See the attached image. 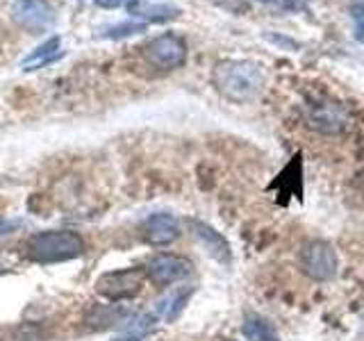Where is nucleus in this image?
<instances>
[{"label": "nucleus", "mask_w": 364, "mask_h": 341, "mask_svg": "<svg viewBox=\"0 0 364 341\" xmlns=\"http://www.w3.org/2000/svg\"><path fill=\"white\" fill-rule=\"evenodd\" d=\"M0 341H3V339H0Z\"/></svg>", "instance_id": "22"}, {"label": "nucleus", "mask_w": 364, "mask_h": 341, "mask_svg": "<svg viewBox=\"0 0 364 341\" xmlns=\"http://www.w3.org/2000/svg\"><path fill=\"white\" fill-rule=\"evenodd\" d=\"M146 30V23H121V26H114L109 28V32L105 34V37H114V39H119V37H128V34H136V32H144Z\"/></svg>", "instance_id": "16"}, {"label": "nucleus", "mask_w": 364, "mask_h": 341, "mask_svg": "<svg viewBox=\"0 0 364 341\" xmlns=\"http://www.w3.org/2000/svg\"><path fill=\"white\" fill-rule=\"evenodd\" d=\"M225 341H235V339H225Z\"/></svg>", "instance_id": "21"}, {"label": "nucleus", "mask_w": 364, "mask_h": 341, "mask_svg": "<svg viewBox=\"0 0 364 341\" xmlns=\"http://www.w3.org/2000/svg\"><path fill=\"white\" fill-rule=\"evenodd\" d=\"M130 11L134 16H144V18H151V21H166V18H176L180 14L178 7H171V5H153V7H136L130 5Z\"/></svg>", "instance_id": "15"}, {"label": "nucleus", "mask_w": 364, "mask_h": 341, "mask_svg": "<svg viewBox=\"0 0 364 341\" xmlns=\"http://www.w3.org/2000/svg\"><path fill=\"white\" fill-rule=\"evenodd\" d=\"M191 271H193V264L187 257L173 255V253H159L148 259L144 273L155 287H171V284L189 278Z\"/></svg>", "instance_id": "6"}, {"label": "nucleus", "mask_w": 364, "mask_h": 341, "mask_svg": "<svg viewBox=\"0 0 364 341\" xmlns=\"http://www.w3.org/2000/svg\"><path fill=\"white\" fill-rule=\"evenodd\" d=\"M85 321L89 328L107 330L114 325H130L132 321H136V316L132 310H125L121 305H96L89 310Z\"/></svg>", "instance_id": "11"}, {"label": "nucleus", "mask_w": 364, "mask_h": 341, "mask_svg": "<svg viewBox=\"0 0 364 341\" xmlns=\"http://www.w3.org/2000/svg\"><path fill=\"white\" fill-rule=\"evenodd\" d=\"M259 3H276V0H259Z\"/></svg>", "instance_id": "20"}, {"label": "nucleus", "mask_w": 364, "mask_h": 341, "mask_svg": "<svg viewBox=\"0 0 364 341\" xmlns=\"http://www.w3.org/2000/svg\"><path fill=\"white\" fill-rule=\"evenodd\" d=\"M242 332L248 341H280L276 328H273L267 318L255 316V314H248L244 318Z\"/></svg>", "instance_id": "14"}, {"label": "nucleus", "mask_w": 364, "mask_h": 341, "mask_svg": "<svg viewBox=\"0 0 364 341\" xmlns=\"http://www.w3.org/2000/svg\"><path fill=\"white\" fill-rule=\"evenodd\" d=\"M94 3L98 5V7H105V9H114V7H121V5H132L134 0H94Z\"/></svg>", "instance_id": "18"}, {"label": "nucleus", "mask_w": 364, "mask_h": 341, "mask_svg": "<svg viewBox=\"0 0 364 341\" xmlns=\"http://www.w3.org/2000/svg\"><path fill=\"white\" fill-rule=\"evenodd\" d=\"M144 287V271L139 269H123V271H109L102 273L96 280V291L105 298L119 303L134 298Z\"/></svg>", "instance_id": "5"}, {"label": "nucleus", "mask_w": 364, "mask_h": 341, "mask_svg": "<svg viewBox=\"0 0 364 341\" xmlns=\"http://www.w3.org/2000/svg\"><path fill=\"white\" fill-rule=\"evenodd\" d=\"M85 253V239L73 230H46L28 239L26 255L37 264H57Z\"/></svg>", "instance_id": "2"}, {"label": "nucleus", "mask_w": 364, "mask_h": 341, "mask_svg": "<svg viewBox=\"0 0 364 341\" xmlns=\"http://www.w3.org/2000/svg\"><path fill=\"white\" fill-rule=\"evenodd\" d=\"M305 119L312 130L323 132V134H339V132H344L350 123V117L344 109V105H339V102L328 100V98H316L307 102Z\"/></svg>", "instance_id": "4"}, {"label": "nucleus", "mask_w": 364, "mask_h": 341, "mask_svg": "<svg viewBox=\"0 0 364 341\" xmlns=\"http://www.w3.org/2000/svg\"><path fill=\"white\" fill-rule=\"evenodd\" d=\"M141 237L151 246H168L180 237V223L173 214L159 212L148 216L141 225Z\"/></svg>", "instance_id": "9"}, {"label": "nucleus", "mask_w": 364, "mask_h": 341, "mask_svg": "<svg viewBox=\"0 0 364 341\" xmlns=\"http://www.w3.org/2000/svg\"><path fill=\"white\" fill-rule=\"evenodd\" d=\"M212 85L225 98L244 105V102L255 100L262 89L267 87L264 68L248 60H223L214 66Z\"/></svg>", "instance_id": "1"}, {"label": "nucleus", "mask_w": 364, "mask_h": 341, "mask_svg": "<svg viewBox=\"0 0 364 341\" xmlns=\"http://www.w3.org/2000/svg\"><path fill=\"white\" fill-rule=\"evenodd\" d=\"M360 187H362V193H364V170H362V175H360Z\"/></svg>", "instance_id": "19"}, {"label": "nucleus", "mask_w": 364, "mask_h": 341, "mask_svg": "<svg viewBox=\"0 0 364 341\" xmlns=\"http://www.w3.org/2000/svg\"><path fill=\"white\" fill-rule=\"evenodd\" d=\"M299 266L310 280L328 282L337 276L339 259L333 244H328L326 239H310L299 253Z\"/></svg>", "instance_id": "3"}, {"label": "nucleus", "mask_w": 364, "mask_h": 341, "mask_svg": "<svg viewBox=\"0 0 364 341\" xmlns=\"http://www.w3.org/2000/svg\"><path fill=\"white\" fill-rule=\"evenodd\" d=\"M191 293H193V287H182V289L171 291L168 296H164V298H159L155 303L153 316L155 318H164V321H168V323L176 321V318L180 316V312L185 310V305H187Z\"/></svg>", "instance_id": "13"}, {"label": "nucleus", "mask_w": 364, "mask_h": 341, "mask_svg": "<svg viewBox=\"0 0 364 341\" xmlns=\"http://www.w3.org/2000/svg\"><path fill=\"white\" fill-rule=\"evenodd\" d=\"M62 57V39L60 37H50L48 41H43L39 48H34L26 60H21L23 71H37L53 62H57Z\"/></svg>", "instance_id": "12"}, {"label": "nucleus", "mask_w": 364, "mask_h": 341, "mask_svg": "<svg viewBox=\"0 0 364 341\" xmlns=\"http://www.w3.org/2000/svg\"><path fill=\"white\" fill-rule=\"evenodd\" d=\"M11 18L30 34H41L53 26L55 11L48 0H16L11 5Z\"/></svg>", "instance_id": "7"}, {"label": "nucleus", "mask_w": 364, "mask_h": 341, "mask_svg": "<svg viewBox=\"0 0 364 341\" xmlns=\"http://www.w3.org/2000/svg\"><path fill=\"white\" fill-rule=\"evenodd\" d=\"M353 11V23H355V37L364 41V5H355Z\"/></svg>", "instance_id": "17"}, {"label": "nucleus", "mask_w": 364, "mask_h": 341, "mask_svg": "<svg viewBox=\"0 0 364 341\" xmlns=\"http://www.w3.org/2000/svg\"><path fill=\"white\" fill-rule=\"evenodd\" d=\"M146 60L157 68H178L187 60V45L176 34H159L144 48Z\"/></svg>", "instance_id": "8"}, {"label": "nucleus", "mask_w": 364, "mask_h": 341, "mask_svg": "<svg viewBox=\"0 0 364 341\" xmlns=\"http://www.w3.org/2000/svg\"><path fill=\"white\" fill-rule=\"evenodd\" d=\"M189 227H191L193 237H196L198 242H200V246L208 250V253L216 261H219V264H225V266L230 264V261H232L230 244H228V239L221 232H216L212 225L203 223V221H196V219L189 221Z\"/></svg>", "instance_id": "10"}]
</instances>
